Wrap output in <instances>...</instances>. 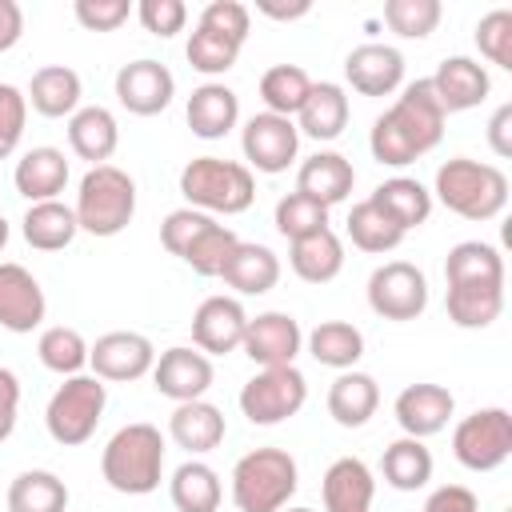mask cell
<instances>
[{
	"label": "cell",
	"mask_w": 512,
	"mask_h": 512,
	"mask_svg": "<svg viewBox=\"0 0 512 512\" xmlns=\"http://www.w3.org/2000/svg\"><path fill=\"white\" fill-rule=\"evenodd\" d=\"M436 196L448 212L464 220H492L508 204V176L496 164H480L468 156H456L440 164L436 172Z\"/></svg>",
	"instance_id": "cell-3"
},
{
	"label": "cell",
	"mask_w": 512,
	"mask_h": 512,
	"mask_svg": "<svg viewBox=\"0 0 512 512\" xmlns=\"http://www.w3.org/2000/svg\"><path fill=\"white\" fill-rule=\"evenodd\" d=\"M300 344H304V332H300L296 316H288V312H260L256 320H248L244 340H240L244 356L252 364H260V368H284V364H292L296 352H300Z\"/></svg>",
	"instance_id": "cell-12"
},
{
	"label": "cell",
	"mask_w": 512,
	"mask_h": 512,
	"mask_svg": "<svg viewBox=\"0 0 512 512\" xmlns=\"http://www.w3.org/2000/svg\"><path fill=\"white\" fill-rule=\"evenodd\" d=\"M308 400V380L296 364H284V368H260L244 388H240V412L268 428V424H280L288 416H296Z\"/></svg>",
	"instance_id": "cell-8"
},
{
	"label": "cell",
	"mask_w": 512,
	"mask_h": 512,
	"mask_svg": "<svg viewBox=\"0 0 512 512\" xmlns=\"http://www.w3.org/2000/svg\"><path fill=\"white\" fill-rule=\"evenodd\" d=\"M88 364H92V376L124 384V380H140L144 372H152L156 348L140 332H108L88 348Z\"/></svg>",
	"instance_id": "cell-15"
},
{
	"label": "cell",
	"mask_w": 512,
	"mask_h": 512,
	"mask_svg": "<svg viewBox=\"0 0 512 512\" xmlns=\"http://www.w3.org/2000/svg\"><path fill=\"white\" fill-rule=\"evenodd\" d=\"M12 180H16V192L32 204L56 200L68 184V160H64L60 148H32V152L20 156Z\"/></svg>",
	"instance_id": "cell-25"
},
{
	"label": "cell",
	"mask_w": 512,
	"mask_h": 512,
	"mask_svg": "<svg viewBox=\"0 0 512 512\" xmlns=\"http://www.w3.org/2000/svg\"><path fill=\"white\" fill-rule=\"evenodd\" d=\"M196 24H204V28H212V32H220V36H232V40H248V24H252V16H248V8L240 4V0H212V4H204V12H200V20Z\"/></svg>",
	"instance_id": "cell-51"
},
{
	"label": "cell",
	"mask_w": 512,
	"mask_h": 512,
	"mask_svg": "<svg viewBox=\"0 0 512 512\" xmlns=\"http://www.w3.org/2000/svg\"><path fill=\"white\" fill-rule=\"evenodd\" d=\"M28 104H32L40 116H48V120L72 116V112L80 108V76H76L72 68H64V64L40 68V72L32 76V84H28Z\"/></svg>",
	"instance_id": "cell-31"
},
{
	"label": "cell",
	"mask_w": 512,
	"mask_h": 512,
	"mask_svg": "<svg viewBox=\"0 0 512 512\" xmlns=\"http://www.w3.org/2000/svg\"><path fill=\"white\" fill-rule=\"evenodd\" d=\"M452 452L472 472H492L512 456V416L508 408H476L452 432Z\"/></svg>",
	"instance_id": "cell-9"
},
{
	"label": "cell",
	"mask_w": 512,
	"mask_h": 512,
	"mask_svg": "<svg viewBox=\"0 0 512 512\" xmlns=\"http://www.w3.org/2000/svg\"><path fill=\"white\" fill-rule=\"evenodd\" d=\"M72 16L88 32H116L132 16V4L128 0H76L72 4Z\"/></svg>",
	"instance_id": "cell-52"
},
{
	"label": "cell",
	"mask_w": 512,
	"mask_h": 512,
	"mask_svg": "<svg viewBox=\"0 0 512 512\" xmlns=\"http://www.w3.org/2000/svg\"><path fill=\"white\" fill-rule=\"evenodd\" d=\"M28 120V96L16 84H0V160H8L24 136Z\"/></svg>",
	"instance_id": "cell-48"
},
{
	"label": "cell",
	"mask_w": 512,
	"mask_h": 512,
	"mask_svg": "<svg viewBox=\"0 0 512 512\" xmlns=\"http://www.w3.org/2000/svg\"><path fill=\"white\" fill-rule=\"evenodd\" d=\"M176 96V76L160 60H132L116 72V100L132 116H156L172 104Z\"/></svg>",
	"instance_id": "cell-14"
},
{
	"label": "cell",
	"mask_w": 512,
	"mask_h": 512,
	"mask_svg": "<svg viewBox=\"0 0 512 512\" xmlns=\"http://www.w3.org/2000/svg\"><path fill=\"white\" fill-rule=\"evenodd\" d=\"M320 228H328V208H324V204H316V200L304 196V192L280 196V204H276V232H280L288 244L300 240V236H312V232H320Z\"/></svg>",
	"instance_id": "cell-45"
},
{
	"label": "cell",
	"mask_w": 512,
	"mask_h": 512,
	"mask_svg": "<svg viewBox=\"0 0 512 512\" xmlns=\"http://www.w3.org/2000/svg\"><path fill=\"white\" fill-rule=\"evenodd\" d=\"M452 392L444 384H408L400 396H396V424L404 428V436H436L448 420H452Z\"/></svg>",
	"instance_id": "cell-18"
},
{
	"label": "cell",
	"mask_w": 512,
	"mask_h": 512,
	"mask_svg": "<svg viewBox=\"0 0 512 512\" xmlns=\"http://www.w3.org/2000/svg\"><path fill=\"white\" fill-rule=\"evenodd\" d=\"M240 244V236L232 232V228H224V224H208L188 248H184V264L196 272V276H220L224 272V264H228V256H232V248Z\"/></svg>",
	"instance_id": "cell-43"
},
{
	"label": "cell",
	"mask_w": 512,
	"mask_h": 512,
	"mask_svg": "<svg viewBox=\"0 0 512 512\" xmlns=\"http://www.w3.org/2000/svg\"><path fill=\"white\" fill-rule=\"evenodd\" d=\"M184 116H188L192 136H200V140H220V136H228V132L236 128V120H240V100H236V92H232L228 84H200V88L188 96Z\"/></svg>",
	"instance_id": "cell-22"
},
{
	"label": "cell",
	"mask_w": 512,
	"mask_h": 512,
	"mask_svg": "<svg viewBox=\"0 0 512 512\" xmlns=\"http://www.w3.org/2000/svg\"><path fill=\"white\" fill-rule=\"evenodd\" d=\"M476 48L500 68H512V12L496 8L476 24Z\"/></svg>",
	"instance_id": "cell-47"
},
{
	"label": "cell",
	"mask_w": 512,
	"mask_h": 512,
	"mask_svg": "<svg viewBox=\"0 0 512 512\" xmlns=\"http://www.w3.org/2000/svg\"><path fill=\"white\" fill-rule=\"evenodd\" d=\"M220 280H224L228 288H236L240 296H260V292L276 288V280H280V260H276L272 248H264V244H244V240H240V244L232 248V256H228Z\"/></svg>",
	"instance_id": "cell-28"
},
{
	"label": "cell",
	"mask_w": 512,
	"mask_h": 512,
	"mask_svg": "<svg viewBox=\"0 0 512 512\" xmlns=\"http://www.w3.org/2000/svg\"><path fill=\"white\" fill-rule=\"evenodd\" d=\"M212 224V216L208 212H196V208H176V212H168L164 216V224H160V240H164V248L172 252V256H184V248L204 232Z\"/></svg>",
	"instance_id": "cell-50"
},
{
	"label": "cell",
	"mask_w": 512,
	"mask_h": 512,
	"mask_svg": "<svg viewBox=\"0 0 512 512\" xmlns=\"http://www.w3.org/2000/svg\"><path fill=\"white\" fill-rule=\"evenodd\" d=\"M36 352H40V364H44L48 372H60V376H80V368L88 364V344H84V336H80L76 328H64V324L44 328Z\"/></svg>",
	"instance_id": "cell-42"
},
{
	"label": "cell",
	"mask_w": 512,
	"mask_h": 512,
	"mask_svg": "<svg viewBox=\"0 0 512 512\" xmlns=\"http://www.w3.org/2000/svg\"><path fill=\"white\" fill-rule=\"evenodd\" d=\"M212 360L200 352V348H168L160 352V360L152 364V384L160 396L176 400V404H188V400H200L208 388H212Z\"/></svg>",
	"instance_id": "cell-13"
},
{
	"label": "cell",
	"mask_w": 512,
	"mask_h": 512,
	"mask_svg": "<svg viewBox=\"0 0 512 512\" xmlns=\"http://www.w3.org/2000/svg\"><path fill=\"white\" fill-rule=\"evenodd\" d=\"M448 284H504V256L484 240H464L444 260Z\"/></svg>",
	"instance_id": "cell-36"
},
{
	"label": "cell",
	"mask_w": 512,
	"mask_h": 512,
	"mask_svg": "<svg viewBox=\"0 0 512 512\" xmlns=\"http://www.w3.org/2000/svg\"><path fill=\"white\" fill-rule=\"evenodd\" d=\"M76 224L92 236H116L136 216V184L116 164H96L84 172L76 192Z\"/></svg>",
	"instance_id": "cell-6"
},
{
	"label": "cell",
	"mask_w": 512,
	"mask_h": 512,
	"mask_svg": "<svg viewBox=\"0 0 512 512\" xmlns=\"http://www.w3.org/2000/svg\"><path fill=\"white\" fill-rule=\"evenodd\" d=\"M376 404H380V388L368 372H340L328 388V416L340 424V428H364L372 416H376Z\"/></svg>",
	"instance_id": "cell-26"
},
{
	"label": "cell",
	"mask_w": 512,
	"mask_h": 512,
	"mask_svg": "<svg viewBox=\"0 0 512 512\" xmlns=\"http://www.w3.org/2000/svg\"><path fill=\"white\" fill-rule=\"evenodd\" d=\"M48 304L40 280L24 264H0V328L8 332H32L40 328Z\"/></svg>",
	"instance_id": "cell-17"
},
{
	"label": "cell",
	"mask_w": 512,
	"mask_h": 512,
	"mask_svg": "<svg viewBox=\"0 0 512 512\" xmlns=\"http://www.w3.org/2000/svg\"><path fill=\"white\" fill-rule=\"evenodd\" d=\"M288 264H292V272H296L300 280H308V284H328V280H336L340 268H344V244H340V236H336L332 228H320V232H312V236L292 240Z\"/></svg>",
	"instance_id": "cell-27"
},
{
	"label": "cell",
	"mask_w": 512,
	"mask_h": 512,
	"mask_svg": "<svg viewBox=\"0 0 512 512\" xmlns=\"http://www.w3.org/2000/svg\"><path fill=\"white\" fill-rule=\"evenodd\" d=\"M380 472L384 480L396 488V492H416L432 480V452L424 448V440L416 436H400L384 448V460H380Z\"/></svg>",
	"instance_id": "cell-35"
},
{
	"label": "cell",
	"mask_w": 512,
	"mask_h": 512,
	"mask_svg": "<svg viewBox=\"0 0 512 512\" xmlns=\"http://www.w3.org/2000/svg\"><path fill=\"white\" fill-rule=\"evenodd\" d=\"M296 120H300L296 132H304L312 140H336L344 132V124H348V96H344V88L332 84V80L312 84V92H308L304 108L296 112Z\"/></svg>",
	"instance_id": "cell-30"
},
{
	"label": "cell",
	"mask_w": 512,
	"mask_h": 512,
	"mask_svg": "<svg viewBox=\"0 0 512 512\" xmlns=\"http://www.w3.org/2000/svg\"><path fill=\"white\" fill-rule=\"evenodd\" d=\"M488 144H492V152L500 160L512 156V104H500L492 112V120H488Z\"/></svg>",
	"instance_id": "cell-55"
},
{
	"label": "cell",
	"mask_w": 512,
	"mask_h": 512,
	"mask_svg": "<svg viewBox=\"0 0 512 512\" xmlns=\"http://www.w3.org/2000/svg\"><path fill=\"white\" fill-rule=\"evenodd\" d=\"M424 512H480V504H476V492H472V488H464V484H444V488H436V492L428 496Z\"/></svg>",
	"instance_id": "cell-53"
},
{
	"label": "cell",
	"mask_w": 512,
	"mask_h": 512,
	"mask_svg": "<svg viewBox=\"0 0 512 512\" xmlns=\"http://www.w3.org/2000/svg\"><path fill=\"white\" fill-rule=\"evenodd\" d=\"M308 352H312L316 364L348 372V368L364 356V336H360V328L348 324V320H320V324L308 332Z\"/></svg>",
	"instance_id": "cell-34"
},
{
	"label": "cell",
	"mask_w": 512,
	"mask_h": 512,
	"mask_svg": "<svg viewBox=\"0 0 512 512\" xmlns=\"http://www.w3.org/2000/svg\"><path fill=\"white\" fill-rule=\"evenodd\" d=\"M440 16H444L440 0H388L384 4V24L404 40H424L440 24Z\"/></svg>",
	"instance_id": "cell-46"
},
{
	"label": "cell",
	"mask_w": 512,
	"mask_h": 512,
	"mask_svg": "<svg viewBox=\"0 0 512 512\" xmlns=\"http://www.w3.org/2000/svg\"><path fill=\"white\" fill-rule=\"evenodd\" d=\"M288 512H312V508H288Z\"/></svg>",
	"instance_id": "cell-59"
},
{
	"label": "cell",
	"mask_w": 512,
	"mask_h": 512,
	"mask_svg": "<svg viewBox=\"0 0 512 512\" xmlns=\"http://www.w3.org/2000/svg\"><path fill=\"white\" fill-rule=\"evenodd\" d=\"M104 404H108V388L100 376H68L52 400H48V412H44V424H48V436L64 448H76L84 440H92L100 416H104Z\"/></svg>",
	"instance_id": "cell-7"
},
{
	"label": "cell",
	"mask_w": 512,
	"mask_h": 512,
	"mask_svg": "<svg viewBox=\"0 0 512 512\" xmlns=\"http://www.w3.org/2000/svg\"><path fill=\"white\" fill-rule=\"evenodd\" d=\"M180 192H184L188 208H196V212L236 216V212L252 208L256 180H252V168L248 164L220 160V156H196L180 172Z\"/></svg>",
	"instance_id": "cell-4"
},
{
	"label": "cell",
	"mask_w": 512,
	"mask_h": 512,
	"mask_svg": "<svg viewBox=\"0 0 512 512\" xmlns=\"http://www.w3.org/2000/svg\"><path fill=\"white\" fill-rule=\"evenodd\" d=\"M20 224H24V240H28L32 248H40V252H60V248H68V244L76 240V232H80L76 212H72L68 204H60V200L32 204Z\"/></svg>",
	"instance_id": "cell-32"
},
{
	"label": "cell",
	"mask_w": 512,
	"mask_h": 512,
	"mask_svg": "<svg viewBox=\"0 0 512 512\" xmlns=\"http://www.w3.org/2000/svg\"><path fill=\"white\" fill-rule=\"evenodd\" d=\"M168 436L188 448L192 456L196 452H212L220 440H224V412L208 400H188V404H176L172 420H168Z\"/></svg>",
	"instance_id": "cell-29"
},
{
	"label": "cell",
	"mask_w": 512,
	"mask_h": 512,
	"mask_svg": "<svg viewBox=\"0 0 512 512\" xmlns=\"http://www.w3.org/2000/svg\"><path fill=\"white\" fill-rule=\"evenodd\" d=\"M308 92H312V80H308V72L300 64H276V68H268L260 76V100L268 104L272 116H288L292 120L304 108Z\"/></svg>",
	"instance_id": "cell-41"
},
{
	"label": "cell",
	"mask_w": 512,
	"mask_h": 512,
	"mask_svg": "<svg viewBox=\"0 0 512 512\" xmlns=\"http://www.w3.org/2000/svg\"><path fill=\"white\" fill-rule=\"evenodd\" d=\"M68 144L80 160H88L92 168L96 164H108V156L116 152L120 144V128H116V116L100 104H88V108H76L72 120H68Z\"/></svg>",
	"instance_id": "cell-24"
},
{
	"label": "cell",
	"mask_w": 512,
	"mask_h": 512,
	"mask_svg": "<svg viewBox=\"0 0 512 512\" xmlns=\"http://www.w3.org/2000/svg\"><path fill=\"white\" fill-rule=\"evenodd\" d=\"M368 308L384 320H416L428 308V280L408 260H388L368 276Z\"/></svg>",
	"instance_id": "cell-10"
},
{
	"label": "cell",
	"mask_w": 512,
	"mask_h": 512,
	"mask_svg": "<svg viewBox=\"0 0 512 512\" xmlns=\"http://www.w3.org/2000/svg\"><path fill=\"white\" fill-rule=\"evenodd\" d=\"M136 16H140L144 32L168 40V36L184 32V24H188V4H184V0H140V4H136Z\"/></svg>",
	"instance_id": "cell-49"
},
{
	"label": "cell",
	"mask_w": 512,
	"mask_h": 512,
	"mask_svg": "<svg viewBox=\"0 0 512 512\" xmlns=\"http://www.w3.org/2000/svg\"><path fill=\"white\" fill-rule=\"evenodd\" d=\"M344 76L360 96H388L404 80V56L392 44H360L348 52Z\"/></svg>",
	"instance_id": "cell-19"
},
{
	"label": "cell",
	"mask_w": 512,
	"mask_h": 512,
	"mask_svg": "<svg viewBox=\"0 0 512 512\" xmlns=\"http://www.w3.org/2000/svg\"><path fill=\"white\" fill-rule=\"evenodd\" d=\"M64 508H68V488L56 472L32 468L8 484V512H64Z\"/></svg>",
	"instance_id": "cell-39"
},
{
	"label": "cell",
	"mask_w": 512,
	"mask_h": 512,
	"mask_svg": "<svg viewBox=\"0 0 512 512\" xmlns=\"http://www.w3.org/2000/svg\"><path fill=\"white\" fill-rule=\"evenodd\" d=\"M428 80H432V92H436L444 116H448V112L476 108V104L488 96V88H492L484 64H476V60H468V56H448V60H440L436 76H428Z\"/></svg>",
	"instance_id": "cell-20"
},
{
	"label": "cell",
	"mask_w": 512,
	"mask_h": 512,
	"mask_svg": "<svg viewBox=\"0 0 512 512\" xmlns=\"http://www.w3.org/2000/svg\"><path fill=\"white\" fill-rule=\"evenodd\" d=\"M352 184H356V168H352L340 152H316V156H308V160L300 164V172H296V192L312 196V200L324 204V208L348 200Z\"/></svg>",
	"instance_id": "cell-23"
},
{
	"label": "cell",
	"mask_w": 512,
	"mask_h": 512,
	"mask_svg": "<svg viewBox=\"0 0 512 512\" xmlns=\"http://www.w3.org/2000/svg\"><path fill=\"white\" fill-rule=\"evenodd\" d=\"M16 412H20V380L12 368H0V444L12 436Z\"/></svg>",
	"instance_id": "cell-54"
},
{
	"label": "cell",
	"mask_w": 512,
	"mask_h": 512,
	"mask_svg": "<svg viewBox=\"0 0 512 512\" xmlns=\"http://www.w3.org/2000/svg\"><path fill=\"white\" fill-rule=\"evenodd\" d=\"M320 492H324V512H372L376 480H372L364 460L340 456L328 464Z\"/></svg>",
	"instance_id": "cell-21"
},
{
	"label": "cell",
	"mask_w": 512,
	"mask_h": 512,
	"mask_svg": "<svg viewBox=\"0 0 512 512\" xmlns=\"http://www.w3.org/2000/svg\"><path fill=\"white\" fill-rule=\"evenodd\" d=\"M256 12H264V16H272V20H300V16H308V12H312V4H308V0H296V4L256 0Z\"/></svg>",
	"instance_id": "cell-57"
},
{
	"label": "cell",
	"mask_w": 512,
	"mask_h": 512,
	"mask_svg": "<svg viewBox=\"0 0 512 512\" xmlns=\"http://www.w3.org/2000/svg\"><path fill=\"white\" fill-rule=\"evenodd\" d=\"M244 156L256 172H284L292 160H296V148H300V132L288 116H272V112H256L248 124H244Z\"/></svg>",
	"instance_id": "cell-11"
},
{
	"label": "cell",
	"mask_w": 512,
	"mask_h": 512,
	"mask_svg": "<svg viewBox=\"0 0 512 512\" xmlns=\"http://www.w3.org/2000/svg\"><path fill=\"white\" fill-rule=\"evenodd\" d=\"M296 484L300 472L284 448H252L232 468V504L240 512H284Z\"/></svg>",
	"instance_id": "cell-5"
},
{
	"label": "cell",
	"mask_w": 512,
	"mask_h": 512,
	"mask_svg": "<svg viewBox=\"0 0 512 512\" xmlns=\"http://www.w3.org/2000/svg\"><path fill=\"white\" fill-rule=\"evenodd\" d=\"M168 492H172V504L180 512H216L220 508V496H224L220 476L208 464H200V460H184L172 472Z\"/></svg>",
	"instance_id": "cell-38"
},
{
	"label": "cell",
	"mask_w": 512,
	"mask_h": 512,
	"mask_svg": "<svg viewBox=\"0 0 512 512\" xmlns=\"http://www.w3.org/2000/svg\"><path fill=\"white\" fill-rule=\"evenodd\" d=\"M24 36V12L16 0H0V52H8Z\"/></svg>",
	"instance_id": "cell-56"
},
{
	"label": "cell",
	"mask_w": 512,
	"mask_h": 512,
	"mask_svg": "<svg viewBox=\"0 0 512 512\" xmlns=\"http://www.w3.org/2000/svg\"><path fill=\"white\" fill-rule=\"evenodd\" d=\"M248 312L236 296H208L192 316V340L204 356H228L240 348Z\"/></svg>",
	"instance_id": "cell-16"
},
{
	"label": "cell",
	"mask_w": 512,
	"mask_h": 512,
	"mask_svg": "<svg viewBox=\"0 0 512 512\" xmlns=\"http://www.w3.org/2000/svg\"><path fill=\"white\" fill-rule=\"evenodd\" d=\"M4 244H8V220L0 216V248H4Z\"/></svg>",
	"instance_id": "cell-58"
},
{
	"label": "cell",
	"mask_w": 512,
	"mask_h": 512,
	"mask_svg": "<svg viewBox=\"0 0 512 512\" xmlns=\"http://www.w3.org/2000/svg\"><path fill=\"white\" fill-rule=\"evenodd\" d=\"M240 40H232V36H220V32H212V28H204V24H196V32L188 36V64L196 68V72H204V76H220V72H228L232 64H236V56H240Z\"/></svg>",
	"instance_id": "cell-44"
},
{
	"label": "cell",
	"mask_w": 512,
	"mask_h": 512,
	"mask_svg": "<svg viewBox=\"0 0 512 512\" xmlns=\"http://www.w3.org/2000/svg\"><path fill=\"white\" fill-rule=\"evenodd\" d=\"M372 200L408 232V228H420L428 216H432V192L420 184V180H412V176H392V180H384L376 192H372Z\"/></svg>",
	"instance_id": "cell-37"
},
{
	"label": "cell",
	"mask_w": 512,
	"mask_h": 512,
	"mask_svg": "<svg viewBox=\"0 0 512 512\" xmlns=\"http://www.w3.org/2000/svg\"><path fill=\"white\" fill-rule=\"evenodd\" d=\"M348 236H352V244L360 248V252H392L400 240H404V228L368 196V200H360L352 212H348Z\"/></svg>",
	"instance_id": "cell-40"
},
{
	"label": "cell",
	"mask_w": 512,
	"mask_h": 512,
	"mask_svg": "<svg viewBox=\"0 0 512 512\" xmlns=\"http://www.w3.org/2000/svg\"><path fill=\"white\" fill-rule=\"evenodd\" d=\"M444 308L456 328H488L504 308V284H448Z\"/></svg>",
	"instance_id": "cell-33"
},
{
	"label": "cell",
	"mask_w": 512,
	"mask_h": 512,
	"mask_svg": "<svg viewBox=\"0 0 512 512\" xmlns=\"http://www.w3.org/2000/svg\"><path fill=\"white\" fill-rule=\"evenodd\" d=\"M100 472L108 480V488L124 492V496H148L160 488V472H164V436L156 424H124L100 456Z\"/></svg>",
	"instance_id": "cell-2"
},
{
	"label": "cell",
	"mask_w": 512,
	"mask_h": 512,
	"mask_svg": "<svg viewBox=\"0 0 512 512\" xmlns=\"http://www.w3.org/2000/svg\"><path fill=\"white\" fill-rule=\"evenodd\" d=\"M444 136V108L432 92V80H412L400 100L376 116L368 148L380 164L388 168H404L412 160H420L424 152H432Z\"/></svg>",
	"instance_id": "cell-1"
}]
</instances>
